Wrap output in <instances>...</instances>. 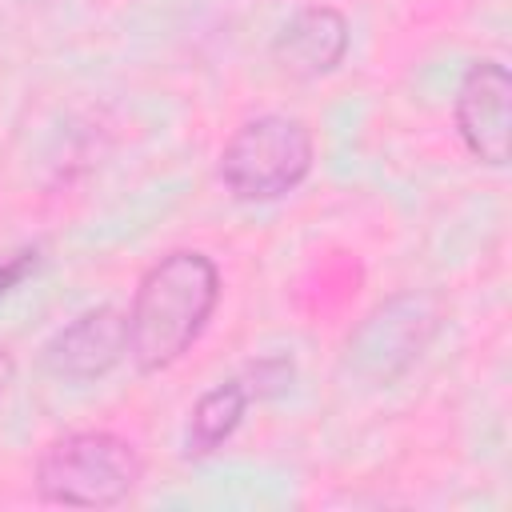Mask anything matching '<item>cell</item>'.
Returning <instances> with one entry per match:
<instances>
[{
  "mask_svg": "<svg viewBox=\"0 0 512 512\" xmlns=\"http://www.w3.org/2000/svg\"><path fill=\"white\" fill-rule=\"evenodd\" d=\"M220 304V268L200 248H172L140 276L128 304V360L140 372L172 368Z\"/></svg>",
  "mask_w": 512,
  "mask_h": 512,
  "instance_id": "1",
  "label": "cell"
},
{
  "mask_svg": "<svg viewBox=\"0 0 512 512\" xmlns=\"http://www.w3.org/2000/svg\"><path fill=\"white\" fill-rule=\"evenodd\" d=\"M144 480L140 448L108 428H84L44 444L32 484L44 504L60 508H112Z\"/></svg>",
  "mask_w": 512,
  "mask_h": 512,
  "instance_id": "2",
  "label": "cell"
},
{
  "mask_svg": "<svg viewBox=\"0 0 512 512\" xmlns=\"http://www.w3.org/2000/svg\"><path fill=\"white\" fill-rule=\"evenodd\" d=\"M316 164V136L300 116H248L220 148V184L236 204H272L296 192Z\"/></svg>",
  "mask_w": 512,
  "mask_h": 512,
  "instance_id": "3",
  "label": "cell"
},
{
  "mask_svg": "<svg viewBox=\"0 0 512 512\" xmlns=\"http://www.w3.org/2000/svg\"><path fill=\"white\" fill-rule=\"evenodd\" d=\"M440 328V304L428 292H396L380 300L344 340V372L364 384L404 376Z\"/></svg>",
  "mask_w": 512,
  "mask_h": 512,
  "instance_id": "4",
  "label": "cell"
},
{
  "mask_svg": "<svg viewBox=\"0 0 512 512\" xmlns=\"http://www.w3.org/2000/svg\"><path fill=\"white\" fill-rule=\"evenodd\" d=\"M452 120L456 136L480 164L504 168L512 136V72L492 56L472 60L456 84Z\"/></svg>",
  "mask_w": 512,
  "mask_h": 512,
  "instance_id": "5",
  "label": "cell"
},
{
  "mask_svg": "<svg viewBox=\"0 0 512 512\" xmlns=\"http://www.w3.org/2000/svg\"><path fill=\"white\" fill-rule=\"evenodd\" d=\"M124 356H128V316L112 304L84 308L64 328H56L40 348L44 372L68 384L100 380Z\"/></svg>",
  "mask_w": 512,
  "mask_h": 512,
  "instance_id": "6",
  "label": "cell"
},
{
  "mask_svg": "<svg viewBox=\"0 0 512 512\" xmlns=\"http://www.w3.org/2000/svg\"><path fill=\"white\" fill-rule=\"evenodd\" d=\"M352 28L340 8L332 4H304L296 8L280 32L272 36V64L292 80H320L336 72L348 56Z\"/></svg>",
  "mask_w": 512,
  "mask_h": 512,
  "instance_id": "7",
  "label": "cell"
},
{
  "mask_svg": "<svg viewBox=\"0 0 512 512\" xmlns=\"http://www.w3.org/2000/svg\"><path fill=\"white\" fill-rule=\"evenodd\" d=\"M252 388L244 384V376H228L220 384H212L208 392H200V400L188 412L184 424V460H204L212 456L244 420L248 404H252Z\"/></svg>",
  "mask_w": 512,
  "mask_h": 512,
  "instance_id": "8",
  "label": "cell"
},
{
  "mask_svg": "<svg viewBox=\"0 0 512 512\" xmlns=\"http://www.w3.org/2000/svg\"><path fill=\"white\" fill-rule=\"evenodd\" d=\"M240 376H244V384L252 388L256 400H272V396H280V392L292 388L296 364H292V356H260V360H252Z\"/></svg>",
  "mask_w": 512,
  "mask_h": 512,
  "instance_id": "9",
  "label": "cell"
},
{
  "mask_svg": "<svg viewBox=\"0 0 512 512\" xmlns=\"http://www.w3.org/2000/svg\"><path fill=\"white\" fill-rule=\"evenodd\" d=\"M36 264H40V248L32 244V248H20V252H12V256H0V300L12 292V288H20L32 272H36Z\"/></svg>",
  "mask_w": 512,
  "mask_h": 512,
  "instance_id": "10",
  "label": "cell"
}]
</instances>
